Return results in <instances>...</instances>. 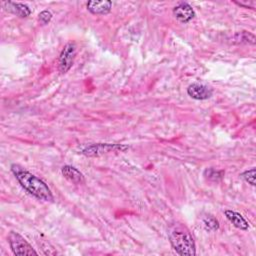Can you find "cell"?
Wrapping results in <instances>:
<instances>
[{
  "label": "cell",
  "mask_w": 256,
  "mask_h": 256,
  "mask_svg": "<svg viewBox=\"0 0 256 256\" xmlns=\"http://www.w3.org/2000/svg\"><path fill=\"white\" fill-rule=\"evenodd\" d=\"M169 242L174 251L181 256H194L196 254V246L194 239L188 230L183 227L174 226L168 232Z\"/></svg>",
  "instance_id": "2"
},
{
  "label": "cell",
  "mask_w": 256,
  "mask_h": 256,
  "mask_svg": "<svg viewBox=\"0 0 256 256\" xmlns=\"http://www.w3.org/2000/svg\"><path fill=\"white\" fill-rule=\"evenodd\" d=\"M8 242L12 252L17 256L38 255L37 251L32 247V245L23 236L15 231H11L9 233Z\"/></svg>",
  "instance_id": "4"
},
{
  "label": "cell",
  "mask_w": 256,
  "mask_h": 256,
  "mask_svg": "<svg viewBox=\"0 0 256 256\" xmlns=\"http://www.w3.org/2000/svg\"><path fill=\"white\" fill-rule=\"evenodd\" d=\"M3 7L6 11H9L21 18L28 17L31 14V9L26 4H23V3L6 1V2H3Z\"/></svg>",
  "instance_id": "9"
},
{
  "label": "cell",
  "mask_w": 256,
  "mask_h": 256,
  "mask_svg": "<svg viewBox=\"0 0 256 256\" xmlns=\"http://www.w3.org/2000/svg\"><path fill=\"white\" fill-rule=\"evenodd\" d=\"M224 214L226 218L232 223L233 226H235L240 230H248L249 224L247 220L240 213L233 210H225Z\"/></svg>",
  "instance_id": "11"
},
{
  "label": "cell",
  "mask_w": 256,
  "mask_h": 256,
  "mask_svg": "<svg viewBox=\"0 0 256 256\" xmlns=\"http://www.w3.org/2000/svg\"><path fill=\"white\" fill-rule=\"evenodd\" d=\"M11 171L20 185L29 194L42 201H53L54 197L51 189L42 179L17 164L11 165Z\"/></svg>",
  "instance_id": "1"
},
{
  "label": "cell",
  "mask_w": 256,
  "mask_h": 256,
  "mask_svg": "<svg viewBox=\"0 0 256 256\" xmlns=\"http://www.w3.org/2000/svg\"><path fill=\"white\" fill-rule=\"evenodd\" d=\"M62 175L71 183L82 184L85 182V177L83 173L71 165H64L61 169Z\"/></svg>",
  "instance_id": "10"
},
{
  "label": "cell",
  "mask_w": 256,
  "mask_h": 256,
  "mask_svg": "<svg viewBox=\"0 0 256 256\" xmlns=\"http://www.w3.org/2000/svg\"><path fill=\"white\" fill-rule=\"evenodd\" d=\"M203 225L207 231L213 232L219 229V221L212 215H207L203 218Z\"/></svg>",
  "instance_id": "13"
},
{
  "label": "cell",
  "mask_w": 256,
  "mask_h": 256,
  "mask_svg": "<svg viewBox=\"0 0 256 256\" xmlns=\"http://www.w3.org/2000/svg\"><path fill=\"white\" fill-rule=\"evenodd\" d=\"M87 10L96 15H105L108 14L112 9V2L109 0L101 1H88L86 3Z\"/></svg>",
  "instance_id": "8"
},
{
  "label": "cell",
  "mask_w": 256,
  "mask_h": 256,
  "mask_svg": "<svg viewBox=\"0 0 256 256\" xmlns=\"http://www.w3.org/2000/svg\"><path fill=\"white\" fill-rule=\"evenodd\" d=\"M173 14L182 23H188L195 17V11L187 2H180L173 8Z\"/></svg>",
  "instance_id": "7"
},
{
  "label": "cell",
  "mask_w": 256,
  "mask_h": 256,
  "mask_svg": "<svg viewBox=\"0 0 256 256\" xmlns=\"http://www.w3.org/2000/svg\"><path fill=\"white\" fill-rule=\"evenodd\" d=\"M130 147L124 144H114V143H93L90 145H85L80 148V153L88 157H97L109 152H125Z\"/></svg>",
  "instance_id": "3"
},
{
  "label": "cell",
  "mask_w": 256,
  "mask_h": 256,
  "mask_svg": "<svg viewBox=\"0 0 256 256\" xmlns=\"http://www.w3.org/2000/svg\"><path fill=\"white\" fill-rule=\"evenodd\" d=\"M203 175L206 179L210 181H220L224 177V171L223 170H216L215 168H206L203 172Z\"/></svg>",
  "instance_id": "12"
},
{
  "label": "cell",
  "mask_w": 256,
  "mask_h": 256,
  "mask_svg": "<svg viewBox=\"0 0 256 256\" xmlns=\"http://www.w3.org/2000/svg\"><path fill=\"white\" fill-rule=\"evenodd\" d=\"M187 94L195 100H206L213 95V90L207 85L192 83L187 88Z\"/></svg>",
  "instance_id": "6"
},
{
  "label": "cell",
  "mask_w": 256,
  "mask_h": 256,
  "mask_svg": "<svg viewBox=\"0 0 256 256\" xmlns=\"http://www.w3.org/2000/svg\"><path fill=\"white\" fill-rule=\"evenodd\" d=\"M77 47L75 42H68L62 49L58 58V70L61 74L67 73L74 63Z\"/></svg>",
  "instance_id": "5"
},
{
  "label": "cell",
  "mask_w": 256,
  "mask_h": 256,
  "mask_svg": "<svg viewBox=\"0 0 256 256\" xmlns=\"http://www.w3.org/2000/svg\"><path fill=\"white\" fill-rule=\"evenodd\" d=\"M248 184L255 186V168L252 167L249 170H245L240 175Z\"/></svg>",
  "instance_id": "14"
},
{
  "label": "cell",
  "mask_w": 256,
  "mask_h": 256,
  "mask_svg": "<svg viewBox=\"0 0 256 256\" xmlns=\"http://www.w3.org/2000/svg\"><path fill=\"white\" fill-rule=\"evenodd\" d=\"M52 13L49 11V10H43V11H41L40 13H39V17H38V19H39V21L43 24V25H46V24H48L50 21H51V19H52Z\"/></svg>",
  "instance_id": "15"
}]
</instances>
